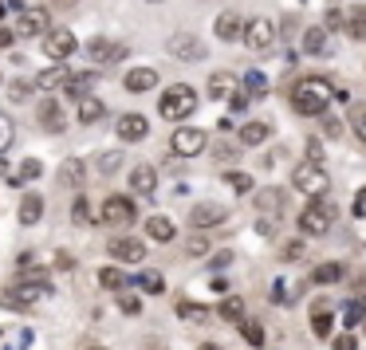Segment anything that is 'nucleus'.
<instances>
[{
    "label": "nucleus",
    "instance_id": "1",
    "mask_svg": "<svg viewBox=\"0 0 366 350\" xmlns=\"http://www.w3.org/2000/svg\"><path fill=\"white\" fill-rule=\"evenodd\" d=\"M335 87L323 79V75H303V79L292 83V111L307 114V119H319V114L331 106Z\"/></svg>",
    "mask_w": 366,
    "mask_h": 350
},
{
    "label": "nucleus",
    "instance_id": "2",
    "mask_svg": "<svg viewBox=\"0 0 366 350\" xmlns=\"http://www.w3.org/2000/svg\"><path fill=\"white\" fill-rule=\"evenodd\" d=\"M193 111H197V91H193L189 83H174V87L162 91L158 114H162L166 122H185Z\"/></svg>",
    "mask_w": 366,
    "mask_h": 350
},
{
    "label": "nucleus",
    "instance_id": "3",
    "mask_svg": "<svg viewBox=\"0 0 366 350\" xmlns=\"http://www.w3.org/2000/svg\"><path fill=\"white\" fill-rule=\"evenodd\" d=\"M292 185H295V189H300L307 201H323L327 189H331V174H327L323 166H315V161L303 158L300 166L292 169Z\"/></svg>",
    "mask_w": 366,
    "mask_h": 350
},
{
    "label": "nucleus",
    "instance_id": "4",
    "mask_svg": "<svg viewBox=\"0 0 366 350\" xmlns=\"http://www.w3.org/2000/svg\"><path fill=\"white\" fill-rule=\"evenodd\" d=\"M134 216H138V205H134V201H130L127 193H111V197L99 205L95 221L107 224V229H130V224H134Z\"/></svg>",
    "mask_w": 366,
    "mask_h": 350
},
{
    "label": "nucleus",
    "instance_id": "5",
    "mask_svg": "<svg viewBox=\"0 0 366 350\" xmlns=\"http://www.w3.org/2000/svg\"><path fill=\"white\" fill-rule=\"evenodd\" d=\"M335 216H339V209H335L331 201H311L300 213V232H307V236H327Z\"/></svg>",
    "mask_w": 366,
    "mask_h": 350
},
{
    "label": "nucleus",
    "instance_id": "6",
    "mask_svg": "<svg viewBox=\"0 0 366 350\" xmlns=\"http://www.w3.org/2000/svg\"><path fill=\"white\" fill-rule=\"evenodd\" d=\"M240 40H244V48H248V51L264 56V51H272V48H276L280 32H276V24H272L268 16H252V20L244 24V36H240Z\"/></svg>",
    "mask_w": 366,
    "mask_h": 350
},
{
    "label": "nucleus",
    "instance_id": "7",
    "mask_svg": "<svg viewBox=\"0 0 366 350\" xmlns=\"http://www.w3.org/2000/svg\"><path fill=\"white\" fill-rule=\"evenodd\" d=\"M205 146H209V134L201 126H177L174 138H169V150L177 158H197V154H205Z\"/></svg>",
    "mask_w": 366,
    "mask_h": 350
},
{
    "label": "nucleus",
    "instance_id": "8",
    "mask_svg": "<svg viewBox=\"0 0 366 350\" xmlns=\"http://www.w3.org/2000/svg\"><path fill=\"white\" fill-rule=\"evenodd\" d=\"M166 51H169L174 59H182V64H201L209 48H205V44H201L193 32H174V36H169V44H166Z\"/></svg>",
    "mask_w": 366,
    "mask_h": 350
},
{
    "label": "nucleus",
    "instance_id": "9",
    "mask_svg": "<svg viewBox=\"0 0 366 350\" xmlns=\"http://www.w3.org/2000/svg\"><path fill=\"white\" fill-rule=\"evenodd\" d=\"M224 221H229V209L217 205V201H197V205L189 209L193 232H209V229H217V224H224Z\"/></svg>",
    "mask_w": 366,
    "mask_h": 350
},
{
    "label": "nucleus",
    "instance_id": "10",
    "mask_svg": "<svg viewBox=\"0 0 366 350\" xmlns=\"http://www.w3.org/2000/svg\"><path fill=\"white\" fill-rule=\"evenodd\" d=\"M75 48H79V40H75V32H67V28H51V32L44 36V56H48L51 64H64L67 56H75Z\"/></svg>",
    "mask_w": 366,
    "mask_h": 350
},
{
    "label": "nucleus",
    "instance_id": "11",
    "mask_svg": "<svg viewBox=\"0 0 366 350\" xmlns=\"http://www.w3.org/2000/svg\"><path fill=\"white\" fill-rule=\"evenodd\" d=\"M36 122H40L48 134H64L67 130V114H64V103L56 95H44L40 106H36Z\"/></svg>",
    "mask_w": 366,
    "mask_h": 350
},
{
    "label": "nucleus",
    "instance_id": "12",
    "mask_svg": "<svg viewBox=\"0 0 366 350\" xmlns=\"http://www.w3.org/2000/svg\"><path fill=\"white\" fill-rule=\"evenodd\" d=\"M107 252H111L119 264H142L146 260V244L138 236H114L111 244H107Z\"/></svg>",
    "mask_w": 366,
    "mask_h": 350
},
{
    "label": "nucleus",
    "instance_id": "13",
    "mask_svg": "<svg viewBox=\"0 0 366 350\" xmlns=\"http://www.w3.org/2000/svg\"><path fill=\"white\" fill-rule=\"evenodd\" d=\"M87 56H91V64H119V59L127 56V44L95 36V40H87Z\"/></svg>",
    "mask_w": 366,
    "mask_h": 350
},
{
    "label": "nucleus",
    "instance_id": "14",
    "mask_svg": "<svg viewBox=\"0 0 366 350\" xmlns=\"http://www.w3.org/2000/svg\"><path fill=\"white\" fill-rule=\"evenodd\" d=\"M51 32V12L48 9H20L16 36H48Z\"/></svg>",
    "mask_w": 366,
    "mask_h": 350
},
{
    "label": "nucleus",
    "instance_id": "15",
    "mask_svg": "<svg viewBox=\"0 0 366 350\" xmlns=\"http://www.w3.org/2000/svg\"><path fill=\"white\" fill-rule=\"evenodd\" d=\"M9 303L12 307H28V303H36V299H44V295H51V284L48 279H36V284H16V287H9Z\"/></svg>",
    "mask_w": 366,
    "mask_h": 350
},
{
    "label": "nucleus",
    "instance_id": "16",
    "mask_svg": "<svg viewBox=\"0 0 366 350\" xmlns=\"http://www.w3.org/2000/svg\"><path fill=\"white\" fill-rule=\"evenodd\" d=\"M114 130H119V138L127 146H134V142H142V138H150V122L142 119V114H122L119 122H114Z\"/></svg>",
    "mask_w": 366,
    "mask_h": 350
},
{
    "label": "nucleus",
    "instance_id": "17",
    "mask_svg": "<svg viewBox=\"0 0 366 350\" xmlns=\"http://www.w3.org/2000/svg\"><path fill=\"white\" fill-rule=\"evenodd\" d=\"M122 87H127L130 95H146V91L158 87V71H154V67H130V71L122 75Z\"/></svg>",
    "mask_w": 366,
    "mask_h": 350
},
{
    "label": "nucleus",
    "instance_id": "18",
    "mask_svg": "<svg viewBox=\"0 0 366 350\" xmlns=\"http://www.w3.org/2000/svg\"><path fill=\"white\" fill-rule=\"evenodd\" d=\"M244 24H248V20H240V12H221V16H217V24H213V32H217V40L237 44L240 36H244Z\"/></svg>",
    "mask_w": 366,
    "mask_h": 350
},
{
    "label": "nucleus",
    "instance_id": "19",
    "mask_svg": "<svg viewBox=\"0 0 366 350\" xmlns=\"http://www.w3.org/2000/svg\"><path fill=\"white\" fill-rule=\"evenodd\" d=\"M154 189H158V169L146 166V161L130 169V193H138V197H150Z\"/></svg>",
    "mask_w": 366,
    "mask_h": 350
},
{
    "label": "nucleus",
    "instance_id": "20",
    "mask_svg": "<svg viewBox=\"0 0 366 350\" xmlns=\"http://www.w3.org/2000/svg\"><path fill=\"white\" fill-rule=\"evenodd\" d=\"M331 326H335V315H331V303L327 299H315V307H311V331H315V339H331Z\"/></svg>",
    "mask_w": 366,
    "mask_h": 350
},
{
    "label": "nucleus",
    "instance_id": "21",
    "mask_svg": "<svg viewBox=\"0 0 366 350\" xmlns=\"http://www.w3.org/2000/svg\"><path fill=\"white\" fill-rule=\"evenodd\" d=\"M256 209H260V213H268L272 221H276V216L284 213V189H276V185L256 189Z\"/></svg>",
    "mask_w": 366,
    "mask_h": 350
},
{
    "label": "nucleus",
    "instance_id": "22",
    "mask_svg": "<svg viewBox=\"0 0 366 350\" xmlns=\"http://www.w3.org/2000/svg\"><path fill=\"white\" fill-rule=\"evenodd\" d=\"M237 138H240L244 150H252V146H264L272 138V126H268V122H244V126L237 130Z\"/></svg>",
    "mask_w": 366,
    "mask_h": 350
},
{
    "label": "nucleus",
    "instance_id": "23",
    "mask_svg": "<svg viewBox=\"0 0 366 350\" xmlns=\"http://www.w3.org/2000/svg\"><path fill=\"white\" fill-rule=\"evenodd\" d=\"M67 79H71V71H67L64 64H51L48 71H40V75L32 79V87H36V91H56V87H64Z\"/></svg>",
    "mask_w": 366,
    "mask_h": 350
},
{
    "label": "nucleus",
    "instance_id": "24",
    "mask_svg": "<svg viewBox=\"0 0 366 350\" xmlns=\"http://www.w3.org/2000/svg\"><path fill=\"white\" fill-rule=\"evenodd\" d=\"M95 79H99L95 71H71V79L64 83V95L67 99H79V103H83V99H87V91L95 87Z\"/></svg>",
    "mask_w": 366,
    "mask_h": 350
},
{
    "label": "nucleus",
    "instance_id": "25",
    "mask_svg": "<svg viewBox=\"0 0 366 350\" xmlns=\"http://www.w3.org/2000/svg\"><path fill=\"white\" fill-rule=\"evenodd\" d=\"M83 181H87V166H83L79 158H67L64 166H59V185H67V189H83Z\"/></svg>",
    "mask_w": 366,
    "mask_h": 350
},
{
    "label": "nucleus",
    "instance_id": "26",
    "mask_svg": "<svg viewBox=\"0 0 366 350\" xmlns=\"http://www.w3.org/2000/svg\"><path fill=\"white\" fill-rule=\"evenodd\" d=\"M16 216H20V224H36L44 216V197L40 193H24V197H20V209H16Z\"/></svg>",
    "mask_w": 366,
    "mask_h": 350
},
{
    "label": "nucleus",
    "instance_id": "27",
    "mask_svg": "<svg viewBox=\"0 0 366 350\" xmlns=\"http://www.w3.org/2000/svg\"><path fill=\"white\" fill-rule=\"evenodd\" d=\"M174 221H169V216H150V221H146V236L154 240V244H169V240H174Z\"/></svg>",
    "mask_w": 366,
    "mask_h": 350
},
{
    "label": "nucleus",
    "instance_id": "28",
    "mask_svg": "<svg viewBox=\"0 0 366 350\" xmlns=\"http://www.w3.org/2000/svg\"><path fill=\"white\" fill-rule=\"evenodd\" d=\"M232 91H237V75H232V71L209 75V99H229Z\"/></svg>",
    "mask_w": 366,
    "mask_h": 350
},
{
    "label": "nucleus",
    "instance_id": "29",
    "mask_svg": "<svg viewBox=\"0 0 366 350\" xmlns=\"http://www.w3.org/2000/svg\"><path fill=\"white\" fill-rule=\"evenodd\" d=\"M122 166H127V154H122V150H103V154H95V169H99L103 177L119 174Z\"/></svg>",
    "mask_w": 366,
    "mask_h": 350
},
{
    "label": "nucleus",
    "instance_id": "30",
    "mask_svg": "<svg viewBox=\"0 0 366 350\" xmlns=\"http://www.w3.org/2000/svg\"><path fill=\"white\" fill-rule=\"evenodd\" d=\"M217 311H221V319H224V323H244V299H240V295H224V299H221V307H217Z\"/></svg>",
    "mask_w": 366,
    "mask_h": 350
},
{
    "label": "nucleus",
    "instance_id": "31",
    "mask_svg": "<svg viewBox=\"0 0 366 350\" xmlns=\"http://www.w3.org/2000/svg\"><path fill=\"white\" fill-rule=\"evenodd\" d=\"M107 119V106L103 103H99V99H83V103H79V122H83V126H95V122H103Z\"/></svg>",
    "mask_w": 366,
    "mask_h": 350
},
{
    "label": "nucleus",
    "instance_id": "32",
    "mask_svg": "<svg viewBox=\"0 0 366 350\" xmlns=\"http://www.w3.org/2000/svg\"><path fill=\"white\" fill-rule=\"evenodd\" d=\"M127 271L122 268H103L99 271V287H107V291H127Z\"/></svg>",
    "mask_w": 366,
    "mask_h": 350
},
{
    "label": "nucleus",
    "instance_id": "33",
    "mask_svg": "<svg viewBox=\"0 0 366 350\" xmlns=\"http://www.w3.org/2000/svg\"><path fill=\"white\" fill-rule=\"evenodd\" d=\"M303 51H307V56H323L327 51V28H307V32H303Z\"/></svg>",
    "mask_w": 366,
    "mask_h": 350
},
{
    "label": "nucleus",
    "instance_id": "34",
    "mask_svg": "<svg viewBox=\"0 0 366 350\" xmlns=\"http://www.w3.org/2000/svg\"><path fill=\"white\" fill-rule=\"evenodd\" d=\"M311 279H315V284H339V279H342V264H339V260L319 264V268L311 271Z\"/></svg>",
    "mask_w": 366,
    "mask_h": 350
},
{
    "label": "nucleus",
    "instance_id": "35",
    "mask_svg": "<svg viewBox=\"0 0 366 350\" xmlns=\"http://www.w3.org/2000/svg\"><path fill=\"white\" fill-rule=\"evenodd\" d=\"M342 28H347L350 40H366V9H355V12L347 16V24H342Z\"/></svg>",
    "mask_w": 366,
    "mask_h": 350
},
{
    "label": "nucleus",
    "instance_id": "36",
    "mask_svg": "<svg viewBox=\"0 0 366 350\" xmlns=\"http://www.w3.org/2000/svg\"><path fill=\"white\" fill-rule=\"evenodd\" d=\"M347 126H350V130H355V134L366 142V103H355V106L347 111Z\"/></svg>",
    "mask_w": 366,
    "mask_h": 350
},
{
    "label": "nucleus",
    "instance_id": "37",
    "mask_svg": "<svg viewBox=\"0 0 366 350\" xmlns=\"http://www.w3.org/2000/svg\"><path fill=\"white\" fill-rule=\"evenodd\" d=\"M177 315H182L185 323H205V319H209V307H201V303L182 299V303H177Z\"/></svg>",
    "mask_w": 366,
    "mask_h": 350
},
{
    "label": "nucleus",
    "instance_id": "38",
    "mask_svg": "<svg viewBox=\"0 0 366 350\" xmlns=\"http://www.w3.org/2000/svg\"><path fill=\"white\" fill-rule=\"evenodd\" d=\"M244 95H268V75H264V71H248L244 75Z\"/></svg>",
    "mask_w": 366,
    "mask_h": 350
},
{
    "label": "nucleus",
    "instance_id": "39",
    "mask_svg": "<svg viewBox=\"0 0 366 350\" xmlns=\"http://www.w3.org/2000/svg\"><path fill=\"white\" fill-rule=\"evenodd\" d=\"M209 248H213L209 232H193V236L185 240V252H189V256H209Z\"/></svg>",
    "mask_w": 366,
    "mask_h": 350
},
{
    "label": "nucleus",
    "instance_id": "40",
    "mask_svg": "<svg viewBox=\"0 0 366 350\" xmlns=\"http://www.w3.org/2000/svg\"><path fill=\"white\" fill-rule=\"evenodd\" d=\"M16 142V122L9 119V114H0V158H4V150Z\"/></svg>",
    "mask_w": 366,
    "mask_h": 350
},
{
    "label": "nucleus",
    "instance_id": "41",
    "mask_svg": "<svg viewBox=\"0 0 366 350\" xmlns=\"http://www.w3.org/2000/svg\"><path fill=\"white\" fill-rule=\"evenodd\" d=\"M240 334H244L248 346H264V331H260V323H256V319H244V323H240Z\"/></svg>",
    "mask_w": 366,
    "mask_h": 350
},
{
    "label": "nucleus",
    "instance_id": "42",
    "mask_svg": "<svg viewBox=\"0 0 366 350\" xmlns=\"http://www.w3.org/2000/svg\"><path fill=\"white\" fill-rule=\"evenodd\" d=\"M71 221H75V224H91V221H95V213H91V201H87V197H75Z\"/></svg>",
    "mask_w": 366,
    "mask_h": 350
},
{
    "label": "nucleus",
    "instance_id": "43",
    "mask_svg": "<svg viewBox=\"0 0 366 350\" xmlns=\"http://www.w3.org/2000/svg\"><path fill=\"white\" fill-rule=\"evenodd\" d=\"M138 284H142L150 295H162V291H166V279H162L158 271H142V276H138Z\"/></svg>",
    "mask_w": 366,
    "mask_h": 350
},
{
    "label": "nucleus",
    "instance_id": "44",
    "mask_svg": "<svg viewBox=\"0 0 366 350\" xmlns=\"http://www.w3.org/2000/svg\"><path fill=\"white\" fill-rule=\"evenodd\" d=\"M40 174H44V166H40V161H36V158H28L24 166H20V174L12 177V181H36V177H40Z\"/></svg>",
    "mask_w": 366,
    "mask_h": 350
},
{
    "label": "nucleus",
    "instance_id": "45",
    "mask_svg": "<svg viewBox=\"0 0 366 350\" xmlns=\"http://www.w3.org/2000/svg\"><path fill=\"white\" fill-rule=\"evenodd\" d=\"M224 181H229V189H237V193H248V189H252V177H248V174H237V169H229V174H224Z\"/></svg>",
    "mask_w": 366,
    "mask_h": 350
},
{
    "label": "nucleus",
    "instance_id": "46",
    "mask_svg": "<svg viewBox=\"0 0 366 350\" xmlns=\"http://www.w3.org/2000/svg\"><path fill=\"white\" fill-rule=\"evenodd\" d=\"M119 311H127V315H138V311H142V299H134V295L122 291V295H119Z\"/></svg>",
    "mask_w": 366,
    "mask_h": 350
},
{
    "label": "nucleus",
    "instance_id": "47",
    "mask_svg": "<svg viewBox=\"0 0 366 350\" xmlns=\"http://www.w3.org/2000/svg\"><path fill=\"white\" fill-rule=\"evenodd\" d=\"M229 111H248V95H244V87H237V91H232V95H229Z\"/></svg>",
    "mask_w": 366,
    "mask_h": 350
},
{
    "label": "nucleus",
    "instance_id": "48",
    "mask_svg": "<svg viewBox=\"0 0 366 350\" xmlns=\"http://www.w3.org/2000/svg\"><path fill=\"white\" fill-rule=\"evenodd\" d=\"M331 342H335V350H358V339H355L350 331H347V334H335Z\"/></svg>",
    "mask_w": 366,
    "mask_h": 350
},
{
    "label": "nucleus",
    "instance_id": "49",
    "mask_svg": "<svg viewBox=\"0 0 366 350\" xmlns=\"http://www.w3.org/2000/svg\"><path fill=\"white\" fill-rule=\"evenodd\" d=\"M307 161H315V166H323V146H319L315 138L307 142Z\"/></svg>",
    "mask_w": 366,
    "mask_h": 350
},
{
    "label": "nucleus",
    "instance_id": "50",
    "mask_svg": "<svg viewBox=\"0 0 366 350\" xmlns=\"http://www.w3.org/2000/svg\"><path fill=\"white\" fill-rule=\"evenodd\" d=\"M12 40H16V32L12 28H0V48H12Z\"/></svg>",
    "mask_w": 366,
    "mask_h": 350
},
{
    "label": "nucleus",
    "instance_id": "51",
    "mask_svg": "<svg viewBox=\"0 0 366 350\" xmlns=\"http://www.w3.org/2000/svg\"><path fill=\"white\" fill-rule=\"evenodd\" d=\"M323 130H327V134H342V122H335V119H323Z\"/></svg>",
    "mask_w": 366,
    "mask_h": 350
},
{
    "label": "nucleus",
    "instance_id": "52",
    "mask_svg": "<svg viewBox=\"0 0 366 350\" xmlns=\"http://www.w3.org/2000/svg\"><path fill=\"white\" fill-rule=\"evenodd\" d=\"M56 264H59V268H64V271H67V268H75V260H71V256H67V252H59V256H56Z\"/></svg>",
    "mask_w": 366,
    "mask_h": 350
},
{
    "label": "nucleus",
    "instance_id": "53",
    "mask_svg": "<svg viewBox=\"0 0 366 350\" xmlns=\"http://www.w3.org/2000/svg\"><path fill=\"white\" fill-rule=\"evenodd\" d=\"M284 256H287V260H295V256H303V244H287V248H284Z\"/></svg>",
    "mask_w": 366,
    "mask_h": 350
},
{
    "label": "nucleus",
    "instance_id": "54",
    "mask_svg": "<svg viewBox=\"0 0 366 350\" xmlns=\"http://www.w3.org/2000/svg\"><path fill=\"white\" fill-rule=\"evenodd\" d=\"M197 350H221V346H217V342H201Z\"/></svg>",
    "mask_w": 366,
    "mask_h": 350
},
{
    "label": "nucleus",
    "instance_id": "55",
    "mask_svg": "<svg viewBox=\"0 0 366 350\" xmlns=\"http://www.w3.org/2000/svg\"><path fill=\"white\" fill-rule=\"evenodd\" d=\"M0 177H9V161L0 158Z\"/></svg>",
    "mask_w": 366,
    "mask_h": 350
},
{
    "label": "nucleus",
    "instance_id": "56",
    "mask_svg": "<svg viewBox=\"0 0 366 350\" xmlns=\"http://www.w3.org/2000/svg\"><path fill=\"white\" fill-rule=\"evenodd\" d=\"M87 350H107V346H87Z\"/></svg>",
    "mask_w": 366,
    "mask_h": 350
}]
</instances>
